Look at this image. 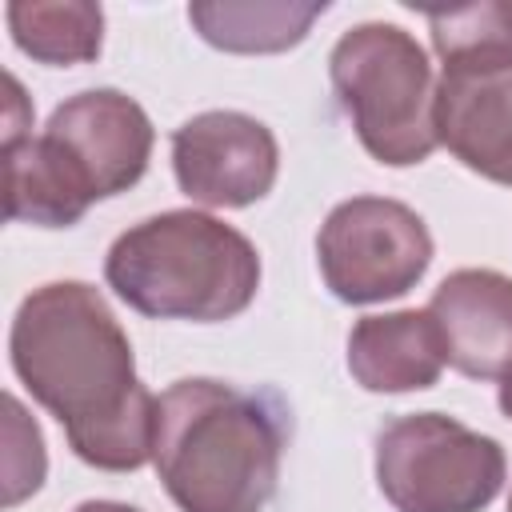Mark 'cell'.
<instances>
[{
    "label": "cell",
    "instance_id": "15",
    "mask_svg": "<svg viewBox=\"0 0 512 512\" xmlns=\"http://www.w3.org/2000/svg\"><path fill=\"white\" fill-rule=\"evenodd\" d=\"M428 32H432V48L444 60V68L512 64V4L508 0L428 12Z\"/></svg>",
    "mask_w": 512,
    "mask_h": 512
},
{
    "label": "cell",
    "instance_id": "2",
    "mask_svg": "<svg viewBox=\"0 0 512 512\" xmlns=\"http://www.w3.org/2000/svg\"><path fill=\"white\" fill-rule=\"evenodd\" d=\"M280 452V412L224 380H176L156 400L152 460L180 512H264Z\"/></svg>",
    "mask_w": 512,
    "mask_h": 512
},
{
    "label": "cell",
    "instance_id": "9",
    "mask_svg": "<svg viewBox=\"0 0 512 512\" xmlns=\"http://www.w3.org/2000/svg\"><path fill=\"white\" fill-rule=\"evenodd\" d=\"M436 144L464 168L512 188V64L444 68L432 104Z\"/></svg>",
    "mask_w": 512,
    "mask_h": 512
},
{
    "label": "cell",
    "instance_id": "3",
    "mask_svg": "<svg viewBox=\"0 0 512 512\" xmlns=\"http://www.w3.org/2000/svg\"><path fill=\"white\" fill-rule=\"evenodd\" d=\"M104 280L140 316L216 324L256 300L260 256L232 224L176 208L120 232L108 248Z\"/></svg>",
    "mask_w": 512,
    "mask_h": 512
},
{
    "label": "cell",
    "instance_id": "13",
    "mask_svg": "<svg viewBox=\"0 0 512 512\" xmlns=\"http://www.w3.org/2000/svg\"><path fill=\"white\" fill-rule=\"evenodd\" d=\"M324 12V0H248V4H192V28L224 52H284L300 44L312 20Z\"/></svg>",
    "mask_w": 512,
    "mask_h": 512
},
{
    "label": "cell",
    "instance_id": "12",
    "mask_svg": "<svg viewBox=\"0 0 512 512\" xmlns=\"http://www.w3.org/2000/svg\"><path fill=\"white\" fill-rule=\"evenodd\" d=\"M4 212L8 220L68 228L88 212V196L68 180L40 136L4 140Z\"/></svg>",
    "mask_w": 512,
    "mask_h": 512
},
{
    "label": "cell",
    "instance_id": "19",
    "mask_svg": "<svg viewBox=\"0 0 512 512\" xmlns=\"http://www.w3.org/2000/svg\"><path fill=\"white\" fill-rule=\"evenodd\" d=\"M508 512H512V496H508Z\"/></svg>",
    "mask_w": 512,
    "mask_h": 512
},
{
    "label": "cell",
    "instance_id": "6",
    "mask_svg": "<svg viewBox=\"0 0 512 512\" xmlns=\"http://www.w3.org/2000/svg\"><path fill=\"white\" fill-rule=\"evenodd\" d=\"M320 276L344 304L404 296L432 264L424 220L388 196H352L328 212L316 236Z\"/></svg>",
    "mask_w": 512,
    "mask_h": 512
},
{
    "label": "cell",
    "instance_id": "7",
    "mask_svg": "<svg viewBox=\"0 0 512 512\" xmlns=\"http://www.w3.org/2000/svg\"><path fill=\"white\" fill-rule=\"evenodd\" d=\"M40 140L92 204L128 192L144 176L156 132L132 96L116 88H88L48 116Z\"/></svg>",
    "mask_w": 512,
    "mask_h": 512
},
{
    "label": "cell",
    "instance_id": "14",
    "mask_svg": "<svg viewBox=\"0 0 512 512\" xmlns=\"http://www.w3.org/2000/svg\"><path fill=\"white\" fill-rule=\"evenodd\" d=\"M8 28L20 52L40 64H88L100 56L104 12L88 0H16L8 4Z\"/></svg>",
    "mask_w": 512,
    "mask_h": 512
},
{
    "label": "cell",
    "instance_id": "11",
    "mask_svg": "<svg viewBox=\"0 0 512 512\" xmlns=\"http://www.w3.org/2000/svg\"><path fill=\"white\" fill-rule=\"evenodd\" d=\"M444 340L436 320L416 308L364 316L348 332V372L368 392H420L444 372Z\"/></svg>",
    "mask_w": 512,
    "mask_h": 512
},
{
    "label": "cell",
    "instance_id": "16",
    "mask_svg": "<svg viewBox=\"0 0 512 512\" xmlns=\"http://www.w3.org/2000/svg\"><path fill=\"white\" fill-rule=\"evenodd\" d=\"M44 440L16 396H4V504H20L44 484Z\"/></svg>",
    "mask_w": 512,
    "mask_h": 512
},
{
    "label": "cell",
    "instance_id": "18",
    "mask_svg": "<svg viewBox=\"0 0 512 512\" xmlns=\"http://www.w3.org/2000/svg\"><path fill=\"white\" fill-rule=\"evenodd\" d=\"M500 412L512 420V372L500 380Z\"/></svg>",
    "mask_w": 512,
    "mask_h": 512
},
{
    "label": "cell",
    "instance_id": "5",
    "mask_svg": "<svg viewBox=\"0 0 512 512\" xmlns=\"http://www.w3.org/2000/svg\"><path fill=\"white\" fill-rule=\"evenodd\" d=\"M504 448L440 412L396 416L376 436V484L396 512H480L496 500Z\"/></svg>",
    "mask_w": 512,
    "mask_h": 512
},
{
    "label": "cell",
    "instance_id": "10",
    "mask_svg": "<svg viewBox=\"0 0 512 512\" xmlns=\"http://www.w3.org/2000/svg\"><path fill=\"white\" fill-rule=\"evenodd\" d=\"M428 316L440 328L444 360L472 380L512 372V280L492 268H460L432 292Z\"/></svg>",
    "mask_w": 512,
    "mask_h": 512
},
{
    "label": "cell",
    "instance_id": "8",
    "mask_svg": "<svg viewBox=\"0 0 512 512\" xmlns=\"http://www.w3.org/2000/svg\"><path fill=\"white\" fill-rule=\"evenodd\" d=\"M172 168L184 196L208 208H244L272 192L280 148L256 116L216 108L172 132Z\"/></svg>",
    "mask_w": 512,
    "mask_h": 512
},
{
    "label": "cell",
    "instance_id": "1",
    "mask_svg": "<svg viewBox=\"0 0 512 512\" xmlns=\"http://www.w3.org/2000/svg\"><path fill=\"white\" fill-rule=\"evenodd\" d=\"M8 352L20 384L60 420L84 464L132 472L152 460L156 396L136 380L132 344L92 284L32 288L16 308Z\"/></svg>",
    "mask_w": 512,
    "mask_h": 512
},
{
    "label": "cell",
    "instance_id": "4",
    "mask_svg": "<svg viewBox=\"0 0 512 512\" xmlns=\"http://www.w3.org/2000/svg\"><path fill=\"white\" fill-rule=\"evenodd\" d=\"M328 72L372 160L388 168L428 160V152L436 148V84L432 64L412 32L380 20L356 24L336 40Z\"/></svg>",
    "mask_w": 512,
    "mask_h": 512
},
{
    "label": "cell",
    "instance_id": "17",
    "mask_svg": "<svg viewBox=\"0 0 512 512\" xmlns=\"http://www.w3.org/2000/svg\"><path fill=\"white\" fill-rule=\"evenodd\" d=\"M72 512H140V508H132V504H116V500H84V504H76Z\"/></svg>",
    "mask_w": 512,
    "mask_h": 512
}]
</instances>
